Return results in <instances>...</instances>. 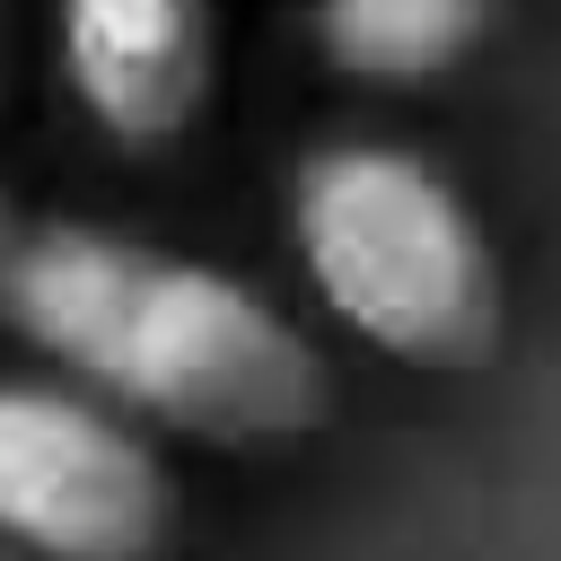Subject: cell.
Returning <instances> with one entry per match:
<instances>
[{"instance_id":"cell-4","label":"cell","mask_w":561,"mask_h":561,"mask_svg":"<svg viewBox=\"0 0 561 561\" xmlns=\"http://www.w3.org/2000/svg\"><path fill=\"white\" fill-rule=\"evenodd\" d=\"M53 53L105 140L167 149L219 96V0H53Z\"/></svg>"},{"instance_id":"cell-5","label":"cell","mask_w":561,"mask_h":561,"mask_svg":"<svg viewBox=\"0 0 561 561\" xmlns=\"http://www.w3.org/2000/svg\"><path fill=\"white\" fill-rule=\"evenodd\" d=\"M307 26L324 70L351 88H438L491 44L500 0H316Z\"/></svg>"},{"instance_id":"cell-1","label":"cell","mask_w":561,"mask_h":561,"mask_svg":"<svg viewBox=\"0 0 561 561\" xmlns=\"http://www.w3.org/2000/svg\"><path fill=\"white\" fill-rule=\"evenodd\" d=\"M0 316L53 377L131 412L149 438L263 456L333 421V368L307 324L254 280L105 219H35Z\"/></svg>"},{"instance_id":"cell-6","label":"cell","mask_w":561,"mask_h":561,"mask_svg":"<svg viewBox=\"0 0 561 561\" xmlns=\"http://www.w3.org/2000/svg\"><path fill=\"white\" fill-rule=\"evenodd\" d=\"M26 228H35V219H18V202H9V184H0V280H9L18 245H26Z\"/></svg>"},{"instance_id":"cell-3","label":"cell","mask_w":561,"mask_h":561,"mask_svg":"<svg viewBox=\"0 0 561 561\" xmlns=\"http://www.w3.org/2000/svg\"><path fill=\"white\" fill-rule=\"evenodd\" d=\"M158 438L70 377H0V543L26 561H158L175 543Z\"/></svg>"},{"instance_id":"cell-2","label":"cell","mask_w":561,"mask_h":561,"mask_svg":"<svg viewBox=\"0 0 561 561\" xmlns=\"http://www.w3.org/2000/svg\"><path fill=\"white\" fill-rule=\"evenodd\" d=\"M307 298L377 359L473 377L508 342V272L465 184L403 140H324L289 175Z\"/></svg>"},{"instance_id":"cell-7","label":"cell","mask_w":561,"mask_h":561,"mask_svg":"<svg viewBox=\"0 0 561 561\" xmlns=\"http://www.w3.org/2000/svg\"><path fill=\"white\" fill-rule=\"evenodd\" d=\"M9 79H18V44H9V0H0V105H9Z\"/></svg>"}]
</instances>
